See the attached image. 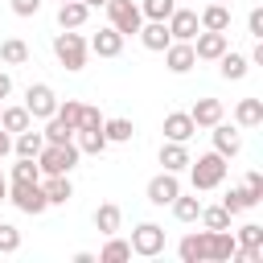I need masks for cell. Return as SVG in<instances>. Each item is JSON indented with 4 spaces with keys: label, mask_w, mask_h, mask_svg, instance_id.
<instances>
[{
    "label": "cell",
    "mask_w": 263,
    "mask_h": 263,
    "mask_svg": "<svg viewBox=\"0 0 263 263\" xmlns=\"http://www.w3.org/2000/svg\"><path fill=\"white\" fill-rule=\"evenodd\" d=\"M86 16H90V8H86L82 0H66V4H58V25H62V29H82Z\"/></svg>",
    "instance_id": "obj_22"
},
{
    "label": "cell",
    "mask_w": 263,
    "mask_h": 263,
    "mask_svg": "<svg viewBox=\"0 0 263 263\" xmlns=\"http://www.w3.org/2000/svg\"><path fill=\"white\" fill-rule=\"evenodd\" d=\"M140 41H144V49L164 53V49H168V41H173V33H168V25H164V21H144V25H140Z\"/></svg>",
    "instance_id": "obj_16"
},
{
    "label": "cell",
    "mask_w": 263,
    "mask_h": 263,
    "mask_svg": "<svg viewBox=\"0 0 263 263\" xmlns=\"http://www.w3.org/2000/svg\"><path fill=\"white\" fill-rule=\"evenodd\" d=\"M123 259H132V242L119 238V234H107V242L99 251V263H123Z\"/></svg>",
    "instance_id": "obj_30"
},
{
    "label": "cell",
    "mask_w": 263,
    "mask_h": 263,
    "mask_svg": "<svg viewBox=\"0 0 263 263\" xmlns=\"http://www.w3.org/2000/svg\"><path fill=\"white\" fill-rule=\"evenodd\" d=\"M8 95H12V78H8V74H4V70H0V103H4V99H8Z\"/></svg>",
    "instance_id": "obj_45"
},
{
    "label": "cell",
    "mask_w": 263,
    "mask_h": 263,
    "mask_svg": "<svg viewBox=\"0 0 263 263\" xmlns=\"http://www.w3.org/2000/svg\"><path fill=\"white\" fill-rule=\"evenodd\" d=\"M78 144L74 140H66V144H45L41 152H37V164H41V177L45 173H70L74 164H78Z\"/></svg>",
    "instance_id": "obj_3"
},
{
    "label": "cell",
    "mask_w": 263,
    "mask_h": 263,
    "mask_svg": "<svg viewBox=\"0 0 263 263\" xmlns=\"http://www.w3.org/2000/svg\"><path fill=\"white\" fill-rule=\"evenodd\" d=\"M234 123H238V127H259V123H263V99H238Z\"/></svg>",
    "instance_id": "obj_24"
},
{
    "label": "cell",
    "mask_w": 263,
    "mask_h": 263,
    "mask_svg": "<svg viewBox=\"0 0 263 263\" xmlns=\"http://www.w3.org/2000/svg\"><path fill=\"white\" fill-rule=\"evenodd\" d=\"M222 205H226V214L234 218V214H242V210H255V205H259V197H255L247 185H234V189L222 197Z\"/></svg>",
    "instance_id": "obj_26"
},
{
    "label": "cell",
    "mask_w": 263,
    "mask_h": 263,
    "mask_svg": "<svg viewBox=\"0 0 263 263\" xmlns=\"http://www.w3.org/2000/svg\"><path fill=\"white\" fill-rule=\"evenodd\" d=\"M242 185H247V189H251V193L263 201V173H259V168H251V173L242 177Z\"/></svg>",
    "instance_id": "obj_43"
},
{
    "label": "cell",
    "mask_w": 263,
    "mask_h": 263,
    "mask_svg": "<svg viewBox=\"0 0 263 263\" xmlns=\"http://www.w3.org/2000/svg\"><path fill=\"white\" fill-rule=\"evenodd\" d=\"M119 222H123V210H119L115 201H103V205L95 210V230H103V234H119Z\"/></svg>",
    "instance_id": "obj_27"
},
{
    "label": "cell",
    "mask_w": 263,
    "mask_h": 263,
    "mask_svg": "<svg viewBox=\"0 0 263 263\" xmlns=\"http://www.w3.org/2000/svg\"><path fill=\"white\" fill-rule=\"evenodd\" d=\"M41 193L49 205H66L74 197V185H70V173H45L41 177Z\"/></svg>",
    "instance_id": "obj_11"
},
{
    "label": "cell",
    "mask_w": 263,
    "mask_h": 263,
    "mask_svg": "<svg viewBox=\"0 0 263 263\" xmlns=\"http://www.w3.org/2000/svg\"><path fill=\"white\" fill-rule=\"evenodd\" d=\"M210 132H214V152H218V156H226V160H230V156H238V152H242V136H238L226 119H218Z\"/></svg>",
    "instance_id": "obj_13"
},
{
    "label": "cell",
    "mask_w": 263,
    "mask_h": 263,
    "mask_svg": "<svg viewBox=\"0 0 263 263\" xmlns=\"http://www.w3.org/2000/svg\"><path fill=\"white\" fill-rule=\"evenodd\" d=\"M16 251H21V230L0 222V255H16Z\"/></svg>",
    "instance_id": "obj_39"
},
{
    "label": "cell",
    "mask_w": 263,
    "mask_h": 263,
    "mask_svg": "<svg viewBox=\"0 0 263 263\" xmlns=\"http://www.w3.org/2000/svg\"><path fill=\"white\" fill-rule=\"evenodd\" d=\"M197 132V123L189 119V111H168L164 115V140H177V144H189V136Z\"/></svg>",
    "instance_id": "obj_18"
},
{
    "label": "cell",
    "mask_w": 263,
    "mask_h": 263,
    "mask_svg": "<svg viewBox=\"0 0 263 263\" xmlns=\"http://www.w3.org/2000/svg\"><path fill=\"white\" fill-rule=\"evenodd\" d=\"M103 8H107V21H111V29H119L123 37L140 33V25H144V12H140V4H136V0H107Z\"/></svg>",
    "instance_id": "obj_5"
},
{
    "label": "cell",
    "mask_w": 263,
    "mask_h": 263,
    "mask_svg": "<svg viewBox=\"0 0 263 263\" xmlns=\"http://www.w3.org/2000/svg\"><path fill=\"white\" fill-rule=\"evenodd\" d=\"M0 62H4V66H25V62H29V45H25L21 37H8V41L0 45Z\"/></svg>",
    "instance_id": "obj_32"
},
{
    "label": "cell",
    "mask_w": 263,
    "mask_h": 263,
    "mask_svg": "<svg viewBox=\"0 0 263 263\" xmlns=\"http://www.w3.org/2000/svg\"><path fill=\"white\" fill-rule=\"evenodd\" d=\"M8 197V177H4V168H0V201Z\"/></svg>",
    "instance_id": "obj_47"
},
{
    "label": "cell",
    "mask_w": 263,
    "mask_h": 263,
    "mask_svg": "<svg viewBox=\"0 0 263 263\" xmlns=\"http://www.w3.org/2000/svg\"><path fill=\"white\" fill-rule=\"evenodd\" d=\"M41 148H45V136L33 132V127H25V132L12 136V152H16V156H37Z\"/></svg>",
    "instance_id": "obj_29"
},
{
    "label": "cell",
    "mask_w": 263,
    "mask_h": 263,
    "mask_svg": "<svg viewBox=\"0 0 263 263\" xmlns=\"http://www.w3.org/2000/svg\"><path fill=\"white\" fill-rule=\"evenodd\" d=\"M25 111H29L33 119H49V115L58 111V95H53V86H49V82H33V86L25 90Z\"/></svg>",
    "instance_id": "obj_7"
},
{
    "label": "cell",
    "mask_w": 263,
    "mask_h": 263,
    "mask_svg": "<svg viewBox=\"0 0 263 263\" xmlns=\"http://www.w3.org/2000/svg\"><path fill=\"white\" fill-rule=\"evenodd\" d=\"M53 53H58V62L66 66V70H82L86 66V37L82 33H74V29H62L58 37H53Z\"/></svg>",
    "instance_id": "obj_2"
},
{
    "label": "cell",
    "mask_w": 263,
    "mask_h": 263,
    "mask_svg": "<svg viewBox=\"0 0 263 263\" xmlns=\"http://www.w3.org/2000/svg\"><path fill=\"white\" fill-rule=\"evenodd\" d=\"M132 255H144V259H156L160 251H164V226H156V222H140L136 230H132Z\"/></svg>",
    "instance_id": "obj_6"
},
{
    "label": "cell",
    "mask_w": 263,
    "mask_h": 263,
    "mask_svg": "<svg viewBox=\"0 0 263 263\" xmlns=\"http://www.w3.org/2000/svg\"><path fill=\"white\" fill-rule=\"evenodd\" d=\"M74 144H78V152H86V156H103V152H107V136H103V127H95V132L78 127V132H74Z\"/></svg>",
    "instance_id": "obj_25"
},
{
    "label": "cell",
    "mask_w": 263,
    "mask_h": 263,
    "mask_svg": "<svg viewBox=\"0 0 263 263\" xmlns=\"http://www.w3.org/2000/svg\"><path fill=\"white\" fill-rule=\"evenodd\" d=\"M58 4H66V0H58Z\"/></svg>",
    "instance_id": "obj_49"
},
{
    "label": "cell",
    "mask_w": 263,
    "mask_h": 263,
    "mask_svg": "<svg viewBox=\"0 0 263 263\" xmlns=\"http://www.w3.org/2000/svg\"><path fill=\"white\" fill-rule=\"evenodd\" d=\"M234 247H238L234 230H210V238H205V259H214V263H226V259L234 255Z\"/></svg>",
    "instance_id": "obj_15"
},
{
    "label": "cell",
    "mask_w": 263,
    "mask_h": 263,
    "mask_svg": "<svg viewBox=\"0 0 263 263\" xmlns=\"http://www.w3.org/2000/svg\"><path fill=\"white\" fill-rule=\"evenodd\" d=\"M53 115H58L62 123H70V127H78V115H82V103H78V99H66V103L58 99V111H53Z\"/></svg>",
    "instance_id": "obj_40"
},
{
    "label": "cell",
    "mask_w": 263,
    "mask_h": 263,
    "mask_svg": "<svg viewBox=\"0 0 263 263\" xmlns=\"http://www.w3.org/2000/svg\"><path fill=\"white\" fill-rule=\"evenodd\" d=\"M12 181H41V164H37V156H16V164H12Z\"/></svg>",
    "instance_id": "obj_36"
},
{
    "label": "cell",
    "mask_w": 263,
    "mask_h": 263,
    "mask_svg": "<svg viewBox=\"0 0 263 263\" xmlns=\"http://www.w3.org/2000/svg\"><path fill=\"white\" fill-rule=\"evenodd\" d=\"M218 4H226V0H218Z\"/></svg>",
    "instance_id": "obj_50"
},
{
    "label": "cell",
    "mask_w": 263,
    "mask_h": 263,
    "mask_svg": "<svg viewBox=\"0 0 263 263\" xmlns=\"http://www.w3.org/2000/svg\"><path fill=\"white\" fill-rule=\"evenodd\" d=\"M103 136H107V144H127L136 136V123L132 119H103Z\"/></svg>",
    "instance_id": "obj_31"
},
{
    "label": "cell",
    "mask_w": 263,
    "mask_h": 263,
    "mask_svg": "<svg viewBox=\"0 0 263 263\" xmlns=\"http://www.w3.org/2000/svg\"><path fill=\"white\" fill-rule=\"evenodd\" d=\"M189 119H193L197 127H214L218 119H226V107H222V99H197V103L189 107Z\"/></svg>",
    "instance_id": "obj_17"
},
{
    "label": "cell",
    "mask_w": 263,
    "mask_h": 263,
    "mask_svg": "<svg viewBox=\"0 0 263 263\" xmlns=\"http://www.w3.org/2000/svg\"><path fill=\"white\" fill-rule=\"evenodd\" d=\"M193 53H197V62H218V58L226 53V33L197 29V37H193Z\"/></svg>",
    "instance_id": "obj_9"
},
{
    "label": "cell",
    "mask_w": 263,
    "mask_h": 263,
    "mask_svg": "<svg viewBox=\"0 0 263 263\" xmlns=\"http://www.w3.org/2000/svg\"><path fill=\"white\" fill-rule=\"evenodd\" d=\"M247 66H251V58H247V53H234V49H226V53L218 58V74H222L226 82L247 78Z\"/></svg>",
    "instance_id": "obj_21"
},
{
    "label": "cell",
    "mask_w": 263,
    "mask_h": 263,
    "mask_svg": "<svg viewBox=\"0 0 263 263\" xmlns=\"http://www.w3.org/2000/svg\"><path fill=\"white\" fill-rule=\"evenodd\" d=\"M164 66H168L173 74H189V70L197 66L193 41H168V49H164Z\"/></svg>",
    "instance_id": "obj_10"
},
{
    "label": "cell",
    "mask_w": 263,
    "mask_h": 263,
    "mask_svg": "<svg viewBox=\"0 0 263 263\" xmlns=\"http://www.w3.org/2000/svg\"><path fill=\"white\" fill-rule=\"evenodd\" d=\"M41 136H45V144H66V140H74V127H70V123H62L58 115H49Z\"/></svg>",
    "instance_id": "obj_35"
},
{
    "label": "cell",
    "mask_w": 263,
    "mask_h": 263,
    "mask_svg": "<svg viewBox=\"0 0 263 263\" xmlns=\"http://www.w3.org/2000/svg\"><path fill=\"white\" fill-rule=\"evenodd\" d=\"M197 222H201L205 230H230V214H226V205H201Z\"/></svg>",
    "instance_id": "obj_34"
},
{
    "label": "cell",
    "mask_w": 263,
    "mask_h": 263,
    "mask_svg": "<svg viewBox=\"0 0 263 263\" xmlns=\"http://www.w3.org/2000/svg\"><path fill=\"white\" fill-rule=\"evenodd\" d=\"M86 49L99 53V58H119V53H123V33L107 25V29H99V33L86 41Z\"/></svg>",
    "instance_id": "obj_12"
},
{
    "label": "cell",
    "mask_w": 263,
    "mask_h": 263,
    "mask_svg": "<svg viewBox=\"0 0 263 263\" xmlns=\"http://www.w3.org/2000/svg\"><path fill=\"white\" fill-rule=\"evenodd\" d=\"M197 21H201V29H214V33H226V29H230V8L214 0V4H205V8L197 12Z\"/></svg>",
    "instance_id": "obj_23"
},
{
    "label": "cell",
    "mask_w": 263,
    "mask_h": 263,
    "mask_svg": "<svg viewBox=\"0 0 263 263\" xmlns=\"http://www.w3.org/2000/svg\"><path fill=\"white\" fill-rule=\"evenodd\" d=\"M8 201L21 210V214H45L49 201L41 193V181H12L8 185Z\"/></svg>",
    "instance_id": "obj_4"
},
{
    "label": "cell",
    "mask_w": 263,
    "mask_h": 263,
    "mask_svg": "<svg viewBox=\"0 0 263 263\" xmlns=\"http://www.w3.org/2000/svg\"><path fill=\"white\" fill-rule=\"evenodd\" d=\"M177 193H181L177 173H156V177L148 181V201H152V205H168Z\"/></svg>",
    "instance_id": "obj_14"
},
{
    "label": "cell",
    "mask_w": 263,
    "mask_h": 263,
    "mask_svg": "<svg viewBox=\"0 0 263 263\" xmlns=\"http://www.w3.org/2000/svg\"><path fill=\"white\" fill-rule=\"evenodd\" d=\"M234 238H238V247H263V226L259 222H247V226L234 230Z\"/></svg>",
    "instance_id": "obj_38"
},
{
    "label": "cell",
    "mask_w": 263,
    "mask_h": 263,
    "mask_svg": "<svg viewBox=\"0 0 263 263\" xmlns=\"http://www.w3.org/2000/svg\"><path fill=\"white\" fill-rule=\"evenodd\" d=\"M82 4H86V8H103L107 0H82Z\"/></svg>",
    "instance_id": "obj_48"
},
{
    "label": "cell",
    "mask_w": 263,
    "mask_h": 263,
    "mask_svg": "<svg viewBox=\"0 0 263 263\" xmlns=\"http://www.w3.org/2000/svg\"><path fill=\"white\" fill-rule=\"evenodd\" d=\"M0 127H4L8 136H16V132H25V127H33V115H29L25 107H0Z\"/></svg>",
    "instance_id": "obj_28"
},
{
    "label": "cell",
    "mask_w": 263,
    "mask_h": 263,
    "mask_svg": "<svg viewBox=\"0 0 263 263\" xmlns=\"http://www.w3.org/2000/svg\"><path fill=\"white\" fill-rule=\"evenodd\" d=\"M8 152H12V136H8V132H4V127H0V160H4V156H8Z\"/></svg>",
    "instance_id": "obj_46"
},
{
    "label": "cell",
    "mask_w": 263,
    "mask_h": 263,
    "mask_svg": "<svg viewBox=\"0 0 263 263\" xmlns=\"http://www.w3.org/2000/svg\"><path fill=\"white\" fill-rule=\"evenodd\" d=\"M189 148L185 144H177V140H164L160 144V164H164V173H181V168H189Z\"/></svg>",
    "instance_id": "obj_20"
},
{
    "label": "cell",
    "mask_w": 263,
    "mask_h": 263,
    "mask_svg": "<svg viewBox=\"0 0 263 263\" xmlns=\"http://www.w3.org/2000/svg\"><path fill=\"white\" fill-rule=\"evenodd\" d=\"M226 156H218V152H205V156H197V160H189V181H193V193H205V189H218L222 181H226Z\"/></svg>",
    "instance_id": "obj_1"
},
{
    "label": "cell",
    "mask_w": 263,
    "mask_h": 263,
    "mask_svg": "<svg viewBox=\"0 0 263 263\" xmlns=\"http://www.w3.org/2000/svg\"><path fill=\"white\" fill-rule=\"evenodd\" d=\"M168 205H173V218L177 222H197V214H201V201L197 197H185V193H177Z\"/></svg>",
    "instance_id": "obj_33"
},
{
    "label": "cell",
    "mask_w": 263,
    "mask_h": 263,
    "mask_svg": "<svg viewBox=\"0 0 263 263\" xmlns=\"http://www.w3.org/2000/svg\"><path fill=\"white\" fill-rule=\"evenodd\" d=\"M164 25H168L173 41H193V37H197V29H201V21H197V12H193V8H173Z\"/></svg>",
    "instance_id": "obj_8"
},
{
    "label": "cell",
    "mask_w": 263,
    "mask_h": 263,
    "mask_svg": "<svg viewBox=\"0 0 263 263\" xmlns=\"http://www.w3.org/2000/svg\"><path fill=\"white\" fill-rule=\"evenodd\" d=\"M177 8V0H140L144 21H168V12Z\"/></svg>",
    "instance_id": "obj_37"
},
{
    "label": "cell",
    "mask_w": 263,
    "mask_h": 263,
    "mask_svg": "<svg viewBox=\"0 0 263 263\" xmlns=\"http://www.w3.org/2000/svg\"><path fill=\"white\" fill-rule=\"evenodd\" d=\"M78 127H86V132H95V127H103V115H99L95 107H86V103H82V115H78ZM78 127H74V132H78Z\"/></svg>",
    "instance_id": "obj_41"
},
{
    "label": "cell",
    "mask_w": 263,
    "mask_h": 263,
    "mask_svg": "<svg viewBox=\"0 0 263 263\" xmlns=\"http://www.w3.org/2000/svg\"><path fill=\"white\" fill-rule=\"evenodd\" d=\"M247 29H251V37H255V41H263V8H251Z\"/></svg>",
    "instance_id": "obj_42"
},
{
    "label": "cell",
    "mask_w": 263,
    "mask_h": 263,
    "mask_svg": "<svg viewBox=\"0 0 263 263\" xmlns=\"http://www.w3.org/2000/svg\"><path fill=\"white\" fill-rule=\"evenodd\" d=\"M0 107H4V103H0Z\"/></svg>",
    "instance_id": "obj_51"
},
{
    "label": "cell",
    "mask_w": 263,
    "mask_h": 263,
    "mask_svg": "<svg viewBox=\"0 0 263 263\" xmlns=\"http://www.w3.org/2000/svg\"><path fill=\"white\" fill-rule=\"evenodd\" d=\"M8 4L16 16H37V8H41V0H8Z\"/></svg>",
    "instance_id": "obj_44"
},
{
    "label": "cell",
    "mask_w": 263,
    "mask_h": 263,
    "mask_svg": "<svg viewBox=\"0 0 263 263\" xmlns=\"http://www.w3.org/2000/svg\"><path fill=\"white\" fill-rule=\"evenodd\" d=\"M205 238H210V230H189V234L177 242L181 263H205Z\"/></svg>",
    "instance_id": "obj_19"
}]
</instances>
